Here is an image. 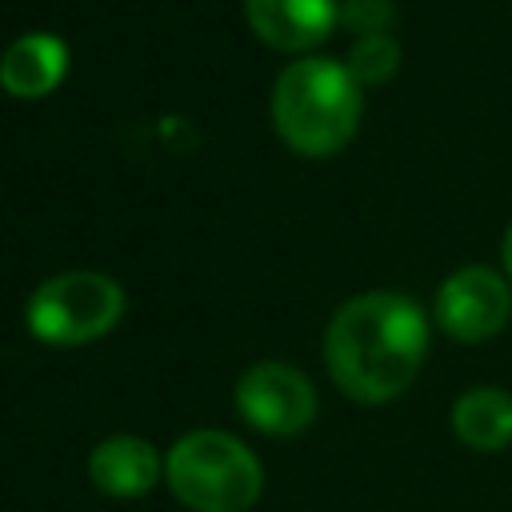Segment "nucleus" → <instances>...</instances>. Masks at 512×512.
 <instances>
[{
  "mask_svg": "<svg viewBox=\"0 0 512 512\" xmlns=\"http://www.w3.org/2000/svg\"><path fill=\"white\" fill-rule=\"evenodd\" d=\"M248 28L284 52H304L320 44L332 24H340L336 0H244Z\"/></svg>",
  "mask_w": 512,
  "mask_h": 512,
  "instance_id": "0eeeda50",
  "label": "nucleus"
},
{
  "mask_svg": "<svg viewBox=\"0 0 512 512\" xmlns=\"http://www.w3.org/2000/svg\"><path fill=\"white\" fill-rule=\"evenodd\" d=\"M124 288L104 272H60L44 280L24 308L28 332L44 344H88L116 328Z\"/></svg>",
  "mask_w": 512,
  "mask_h": 512,
  "instance_id": "20e7f679",
  "label": "nucleus"
},
{
  "mask_svg": "<svg viewBox=\"0 0 512 512\" xmlns=\"http://www.w3.org/2000/svg\"><path fill=\"white\" fill-rule=\"evenodd\" d=\"M392 0H340V24L360 36H380L392 24Z\"/></svg>",
  "mask_w": 512,
  "mask_h": 512,
  "instance_id": "f8f14e48",
  "label": "nucleus"
},
{
  "mask_svg": "<svg viewBox=\"0 0 512 512\" xmlns=\"http://www.w3.org/2000/svg\"><path fill=\"white\" fill-rule=\"evenodd\" d=\"M504 268H508V276H512V224H508V232H504Z\"/></svg>",
  "mask_w": 512,
  "mask_h": 512,
  "instance_id": "ddd939ff",
  "label": "nucleus"
},
{
  "mask_svg": "<svg viewBox=\"0 0 512 512\" xmlns=\"http://www.w3.org/2000/svg\"><path fill=\"white\" fill-rule=\"evenodd\" d=\"M272 124L300 156L340 152L360 124V84L348 64L328 56L288 64L272 88Z\"/></svg>",
  "mask_w": 512,
  "mask_h": 512,
  "instance_id": "f03ea898",
  "label": "nucleus"
},
{
  "mask_svg": "<svg viewBox=\"0 0 512 512\" xmlns=\"http://www.w3.org/2000/svg\"><path fill=\"white\" fill-rule=\"evenodd\" d=\"M68 72V44L52 32H24L0 52V84L20 100L52 92Z\"/></svg>",
  "mask_w": 512,
  "mask_h": 512,
  "instance_id": "1a4fd4ad",
  "label": "nucleus"
},
{
  "mask_svg": "<svg viewBox=\"0 0 512 512\" xmlns=\"http://www.w3.org/2000/svg\"><path fill=\"white\" fill-rule=\"evenodd\" d=\"M428 352V320L400 292H364L336 308L324 336V360L344 396L384 404L400 396Z\"/></svg>",
  "mask_w": 512,
  "mask_h": 512,
  "instance_id": "f257e3e1",
  "label": "nucleus"
},
{
  "mask_svg": "<svg viewBox=\"0 0 512 512\" xmlns=\"http://www.w3.org/2000/svg\"><path fill=\"white\" fill-rule=\"evenodd\" d=\"M512 316V288L496 268L468 264L436 292V324L464 344L496 336Z\"/></svg>",
  "mask_w": 512,
  "mask_h": 512,
  "instance_id": "423d86ee",
  "label": "nucleus"
},
{
  "mask_svg": "<svg viewBox=\"0 0 512 512\" xmlns=\"http://www.w3.org/2000/svg\"><path fill=\"white\" fill-rule=\"evenodd\" d=\"M452 432L476 452H500L512 444V392L472 388L452 404Z\"/></svg>",
  "mask_w": 512,
  "mask_h": 512,
  "instance_id": "9d476101",
  "label": "nucleus"
},
{
  "mask_svg": "<svg viewBox=\"0 0 512 512\" xmlns=\"http://www.w3.org/2000/svg\"><path fill=\"white\" fill-rule=\"evenodd\" d=\"M168 488L192 512H244L264 488L260 460L228 432L196 428L180 436L164 460Z\"/></svg>",
  "mask_w": 512,
  "mask_h": 512,
  "instance_id": "7ed1b4c3",
  "label": "nucleus"
},
{
  "mask_svg": "<svg viewBox=\"0 0 512 512\" xmlns=\"http://www.w3.org/2000/svg\"><path fill=\"white\" fill-rule=\"evenodd\" d=\"M240 416L268 436H296L316 416V392L304 372L280 360H260L236 380Z\"/></svg>",
  "mask_w": 512,
  "mask_h": 512,
  "instance_id": "39448f33",
  "label": "nucleus"
},
{
  "mask_svg": "<svg viewBox=\"0 0 512 512\" xmlns=\"http://www.w3.org/2000/svg\"><path fill=\"white\" fill-rule=\"evenodd\" d=\"M396 68H400V44L388 32L360 36L348 52V72L356 76V84H384Z\"/></svg>",
  "mask_w": 512,
  "mask_h": 512,
  "instance_id": "9b49d317",
  "label": "nucleus"
},
{
  "mask_svg": "<svg viewBox=\"0 0 512 512\" xmlns=\"http://www.w3.org/2000/svg\"><path fill=\"white\" fill-rule=\"evenodd\" d=\"M88 480L112 500H136L160 480V452L140 436H108L88 456Z\"/></svg>",
  "mask_w": 512,
  "mask_h": 512,
  "instance_id": "6e6552de",
  "label": "nucleus"
}]
</instances>
